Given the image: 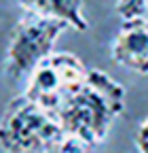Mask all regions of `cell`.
<instances>
[{
	"label": "cell",
	"instance_id": "cell-4",
	"mask_svg": "<svg viewBox=\"0 0 148 153\" xmlns=\"http://www.w3.org/2000/svg\"><path fill=\"white\" fill-rule=\"evenodd\" d=\"M89 76V68L74 53H53L28 76L26 96L57 115Z\"/></svg>",
	"mask_w": 148,
	"mask_h": 153
},
{
	"label": "cell",
	"instance_id": "cell-2",
	"mask_svg": "<svg viewBox=\"0 0 148 153\" xmlns=\"http://www.w3.org/2000/svg\"><path fill=\"white\" fill-rule=\"evenodd\" d=\"M62 136L57 115L30 100L26 94L17 96L4 108L0 121V147L7 153L47 151Z\"/></svg>",
	"mask_w": 148,
	"mask_h": 153
},
{
	"label": "cell",
	"instance_id": "cell-5",
	"mask_svg": "<svg viewBox=\"0 0 148 153\" xmlns=\"http://www.w3.org/2000/svg\"><path fill=\"white\" fill-rule=\"evenodd\" d=\"M112 60L138 74H148V19L123 22L112 41Z\"/></svg>",
	"mask_w": 148,
	"mask_h": 153
},
{
	"label": "cell",
	"instance_id": "cell-8",
	"mask_svg": "<svg viewBox=\"0 0 148 153\" xmlns=\"http://www.w3.org/2000/svg\"><path fill=\"white\" fill-rule=\"evenodd\" d=\"M114 9H116V13L121 15L123 22H133V19L146 17L148 2H142V0H125V2H119Z\"/></svg>",
	"mask_w": 148,
	"mask_h": 153
},
{
	"label": "cell",
	"instance_id": "cell-3",
	"mask_svg": "<svg viewBox=\"0 0 148 153\" xmlns=\"http://www.w3.org/2000/svg\"><path fill=\"white\" fill-rule=\"evenodd\" d=\"M23 15L11 32L7 49V72L11 79L30 76L47 57L53 55V47L59 34L68 28L59 19L42 13L21 9Z\"/></svg>",
	"mask_w": 148,
	"mask_h": 153
},
{
	"label": "cell",
	"instance_id": "cell-6",
	"mask_svg": "<svg viewBox=\"0 0 148 153\" xmlns=\"http://www.w3.org/2000/svg\"><path fill=\"white\" fill-rule=\"evenodd\" d=\"M19 9L36 11L47 17L59 19L68 28H74L76 32H87L89 22L85 17V4L78 0H36V2H19Z\"/></svg>",
	"mask_w": 148,
	"mask_h": 153
},
{
	"label": "cell",
	"instance_id": "cell-7",
	"mask_svg": "<svg viewBox=\"0 0 148 153\" xmlns=\"http://www.w3.org/2000/svg\"><path fill=\"white\" fill-rule=\"evenodd\" d=\"M91 151H93V147H91L89 143H85L78 136L66 134L64 130H62V136L49 149V153H91Z\"/></svg>",
	"mask_w": 148,
	"mask_h": 153
},
{
	"label": "cell",
	"instance_id": "cell-1",
	"mask_svg": "<svg viewBox=\"0 0 148 153\" xmlns=\"http://www.w3.org/2000/svg\"><path fill=\"white\" fill-rule=\"evenodd\" d=\"M125 111V87L110 74L97 68H89V76L83 87L68 98L57 113L59 126L66 134L78 136L91 147H97L114 119Z\"/></svg>",
	"mask_w": 148,
	"mask_h": 153
},
{
	"label": "cell",
	"instance_id": "cell-9",
	"mask_svg": "<svg viewBox=\"0 0 148 153\" xmlns=\"http://www.w3.org/2000/svg\"><path fill=\"white\" fill-rule=\"evenodd\" d=\"M136 147L140 153H148V117H144L136 130Z\"/></svg>",
	"mask_w": 148,
	"mask_h": 153
}]
</instances>
